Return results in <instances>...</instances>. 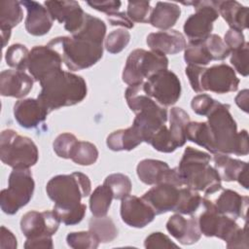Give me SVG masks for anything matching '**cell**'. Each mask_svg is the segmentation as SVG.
Here are the masks:
<instances>
[{"label":"cell","mask_w":249,"mask_h":249,"mask_svg":"<svg viewBox=\"0 0 249 249\" xmlns=\"http://www.w3.org/2000/svg\"><path fill=\"white\" fill-rule=\"evenodd\" d=\"M230 108L229 104L216 100L206 116L215 154L246 156L249 153L247 130L237 131L236 122L231 116Z\"/></svg>","instance_id":"cell-1"},{"label":"cell","mask_w":249,"mask_h":249,"mask_svg":"<svg viewBox=\"0 0 249 249\" xmlns=\"http://www.w3.org/2000/svg\"><path fill=\"white\" fill-rule=\"evenodd\" d=\"M37 99L52 112L61 107L82 102L88 94V87L82 76L58 70L49 74L41 82Z\"/></svg>","instance_id":"cell-2"},{"label":"cell","mask_w":249,"mask_h":249,"mask_svg":"<svg viewBox=\"0 0 249 249\" xmlns=\"http://www.w3.org/2000/svg\"><path fill=\"white\" fill-rule=\"evenodd\" d=\"M208 153L187 147L177 166L184 186L197 192H203L206 196L215 195L222 190L221 179L213 166Z\"/></svg>","instance_id":"cell-3"},{"label":"cell","mask_w":249,"mask_h":249,"mask_svg":"<svg viewBox=\"0 0 249 249\" xmlns=\"http://www.w3.org/2000/svg\"><path fill=\"white\" fill-rule=\"evenodd\" d=\"M201 212L197 222L201 234L212 237L216 236L227 243V248H247L248 235L247 225L240 228L234 219L219 214L210 198L202 197Z\"/></svg>","instance_id":"cell-4"},{"label":"cell","mask_w":249,"mask_h":249,"mask_svg":"<svg viewBox=\"0 0 249 249\" xmlns=\"http://www.w3.org/2000/svg\"><path fill=\"white\" fill-rule=\"evenodd\" d=\"M48 46L60 53L70 71L87 69L98 62L103 55V44L72 35L53 38Z\"/></svg>","instance_id":"cell-5"},{"label":"cell","mask_w":249,"mask_h":249,"mask_svg":"<svg viewBox=\"0 0 249 249\" xmlns=\"http://www.w3.org/2000/svg\"><path fill=\"white\" fill-rule=\"evenodd\" d=\"M46 192L54 202V207L75 208L82 204V198L90 195L91 183L89 176L82 172L59 174L50 179Z\"/></svg>","instance_id":"cell-6"},{"label":"cell","mask_w":249,"mask_h":249,"mask_svg":"<svg viewBox=\"0 0 249 249\" xmlns=\"http://www.w3.org/2000/svg\"><path fill=\"white\" fill-rule=\"evenodd\" d=\"M0 159L13 168H30L37 163L39 151L31 138L5 129L0 137Z\"/></svg>","instance_id":"cell-7"},{"label":"cell","mask_w":249,"mask_h":249,"mask_svg":"<svg viewBox=\"0 0 249 249\" xmlns=\"http://www.w3.org/2000/svg\"><path fill=\"white\" fill-rule=\"evenodd\" d=\"M168 67L166 55L154 51L136 49L126 58L123 70V81L128 86L144 83L152 75Z\"/></svg>","instance_id":"cell-8"},{"label":"cell","mask_w":249,"mask_h":249,"mask_svg":"<svg viewBox=\"0 0 249 249\" xmlns=\"http://www.w3.org/2000/svg\"><path fill=\"white\" fill-rule=\"evenodd\" d=\"M35 183L29 168H13L8 180V188L0 193V206L8 215L16 214L33 196Z\"/></svg>","instance_id":"cell-9"},{"label":"cell","mask_w":249,"mask_h":249,"mask_svg":"<svg viewBox=\"0 0 249 249\" xmlns=\"http://www.w3.org/2000/svg\"><path fill=\"white\" fill-rule=\"evenodd\" d=\"M184 5L194 6L196 12L185 21L183 29L189 42H201L213 30V22L219 18L217 1L182 2Z\"/></svg>","instance_id":"cell-10"},{"label":"cell","mask_w":249,"mask_h":249,"mask_svg":"<svg viewBox=\"0 0 249 249\" xmlns=\"http://www.w3.org/2000/svg\"><path fill=\"white\" fill-rule=\"evenodd\" d=\"M143 89L162 107L174 105L181 96V83L177 75L168 70H161L152 75L143 83Z\"/></svg>","instance_id":"cell-11"},{"label":"cell","mask_w":249,"mask_h":249,"mask_svg":"<svg viewBox=\"0 0 249 249\" xmlns=\"http://www.w3.org/2000/svg\"><path fill=\"white\" fill-rule=\"evenodd\" d=\"M239 79L234 70L228 64H215L203 68L200 77V92L212 91L223 94L235 91L238 89Z\"/></svg>","instance_id":"cell-12"},{"label":"cell","mask_w":249,"mask_h":249,"mask_svg":"<svg viewBox=\"0 0 249 249\" xmlns=\"http://www.w3.org/2000/svg\"><path fill=\"white\" fill-rule=\"evenodd\" d=\"M136 173L139 180L146 185L171 183L178 187L184 186L177 167L170 168L162 160L153 159L142 160L137 164Z\"/></svg>","instance_id":"cell-13"},{"label":"cell","mask_w":249,"mask_h":249,"mask_svg":"<svg viewBox=\"0 0 249 249\" xmlns=\"http://www.w3.org/2000/svg\"><path fill=\"white\" fill-rule=\"evenodd\" d=\"M62 57L50 46H35L28 57L27 69L34 81L41 82L49 74L61 70Z\"/></svg>","instance_id":"cell-14"},{"label":"cell","mask_w":249,"mask_h":249,"mask_svg":"<svg viewBox=\"0 0 249 249\" xmlns=\"http://www.w3.org/2000/svg\"><path fill=\"white\" fill-rule=\"evenodd\" d=\"M44 5L53 19L64 23V28L71 35L78 33L83 27L87 13L77 1H46Z\"/></svg>","instance_id":"cell-15"},{"label":"cell","mask_w":249,"mask_h":249,"mask_svg":"<svg viewBox=\"0 0 249 249\" xmlns=\"http://www.w3.org/2000/svg\"><path fill=\"white\" fill-rule=\"evenodd\" d=\"M60 221L53 211L26 212L20 220V230L26 238L40 235H53L58 230Z\"/></svg>","instance_id":"cell-16"},{"label":"cell","mask_w":249,"mask_h":249,"mask_svg":"<svg viewBox=\"0 0 249 249\" xmlns=\"http://www.w3.org/2000/svg\"><path fill=\"white\" fill-rule=\"evenodd\" d=\"M120 213L124 223L137 229L146 227L156 216L154 209L143 197L130 195L122 199Z\"/></svg>","instance_id":"cell-17"},{"label":"cell","mask_w":249,"mask_h":249,"mask_svg":"<svg viewBox=\"0 0 249 249\" xmlns=\"http://www.w3.org/2000/svg\"><path fill=\"white\" fill-rule=\"evenodd\" d=\"M180 188L171 183H160L154 185L142 197L154 209L156 215L174 212L179 199Z\"/></svg>","instance_id":"cell-18"},{"label":"cell","mask_w":249,"mask_h":249,"mask_svg":"<svg viewBox=\"0 0 249 249\" xmlns=\"http://www.w3.org/2000/svg\"><path fill=\"white\" fill-rule=\"evenodd\" d=\"M214 168L221 180L226 182L237 181L244 189H248V164L229 155L214 154Z\"/></svg>","instance_id":"cell-19"},{"label":"cell","mask_w":249,"mask_h":249,"mask_svg":"<svg viewBox=\"0 0 249 249\" xmlns=\"http://www.w3.org/2000/svg\"><path fill=\"white\" fill-rule=\"evenodd\" d=\"M33 83V78L22 70H3L0 74L1 95L22 98L30 92Z\"/></svg>","instance_id":"cell-20"},{"label":"cell","mask_w":249,"mask_h":249,"mask_svg":"<svg viewBox=\"0 0 249 249\" xmlns=\"http://www.w3.org/2000/svg\"><path fill=\"white\" fill-rule=\"evenodd\" d=\"M49 110L36 98L17 101L14 105V116L18 124L24 128H34L46 121Z\"/></svg>","instance_id":"cell-21"},{"label":"cell","mask_w":249,"mask_h":249,"mask_svg":"<svg viewBox=\"0 0 249 249\" xmlns=\"http://www.w3.org/2000/svg\"><path fill=\"white\" fill-rule=\"evenodd\" d=\"M168 232L183 245H191L197 242L201 237L197 217L191 215L185 218L182 214L176 213L172 215L166 222Z\"/></svg>","instance_id":"cell-22"},{"label":"cell","mask_w":249,"mask_h":249,"mask_svg":"<svg viewBox=\"0 0 249 249\" xmlns=\"http://www.w3.org/2000/svg\"><path fill=\"white\" fill-rule=\"evenodd\" d=\"M212 203L219 214L234 220L238 218L246 220L248 208V196H241L233 190L222 189L218 192V196L212 200Z\"/></svg>","instance_id":"cell-23"},{"label":"cell","mask_w":249,"mask_h":249,"mask_svg":"<svg viewBox=\"0 0 249 249\" xmlns=\"http://www.w3.org/2000/svg\"><path fill=\"white\" fill-rule=\"evenodd\" d=\"M20 4L26 9L27 16L25 18V29L33 36H43L47 34L53 23L48 9L36 1L24 0Z\"/></svg>","instance_id":"cell-24"},{"label":"cell","mask_w":249,"mask_h":249,"mask_svg":"<svg viewBox=\"0 0 249 249\" xmlns=\"http://www.w3.org/2000/svg\"><path fill=\"white\" fill-rule=\"evenodd\" d=\"M146 43L151 51L162 54H176L186 48V39L184 35L177 30H162L150 33L147 36Z\"/></svg>","instance_id":"cell-25"},{"label":"cell","mask_w":249,"mask_h":249,"mask_svg":"<svg viewBox=\"0 0 249 249\" xmlns=\"http://www.w3.org/2000/svg\"><path fill=\"white\" fill-rule=\"evenodd\" d=\"M219 16L231 29L242 31L248 27V8L234 0L217 1Z\"/></svg>","instance_id":"cell-26"},{"label":"cell","mask_w":249,"mask_h":249,"mask_svg":"<svg viewBox=\"0 0 249 249\" xmlns=\"http://www.w3.org/2000/svg\"><path fill=\"white\" fill-rule=\"evenodd\" d=\"M181 16L180 7L171 2H158L150 13L149 23L159 29L169 30Z\"/></svg>","instance_id":"cell-27"},{"label":"cell","mask_w":249,"mask_h":249,"mask_svg":"<svg viewBox=\"0 0 249 249\" xmlns=\"http://www.w3.org/2000/svg\"><path fill=\"white\" fill-rule=\"evenodd\" d=\"M143 142L140 133L131 125L127 128L118 129L107 136V147L115 152L130 151Z\"/></svg>","instance_id":"cell-28"},{"label":"cell","mask_w":249,"mask_h":249,"mask_svg":"<svg viewBox=\"0 0 249 249\" xmlns=\"http://www.w3.org/2000/svg\"><path fill=\"white\" fill-rule=\"evenodd\" d=\"M190 116L180 107H173L169 111V133L177 148L185 145L186 127L190 123Z\"/></svg>","instance_id":"cell-29"},{"label":"cell","mask_w":249,"mask_h":249,"mask_svg":"<svg viewBox=\"0 0 249 249\" xmlns=\"http://www.w3.org/2000/svg\"><path fill=\"white\" fill-rule=\"evenodd\" d=\"M89 231L99 241V243H108L118 236V229L114 221L107 216L92 217L89 221Z\"/></svg>","instance_id":"cell-30"},{"label":"cell","mask_w":249,"mask_h":249,"mask_svg":"<svg viewBox=\"0 0 249 249\" xmlns=\"http://www.w3.org/2000/svg\"><path fill=\"white\" fill-rule=\"evenodd\" d=\"M186 138L215 154L213 140L206 122H190L186 127Z\"/></svg>","instance_id":"cell-31"},{"label":"cell","mask_w":249,"mask_h":249,"mask_svg":"<svg viewBox=\"0 0 249 249\" xmlns=\"http://www.w3.org/2000/svg\"><path fill=\"white\" fill-rule=\"evenodd\" d=\"M113 193L106 185L97 186L89 196V209L94 217L106 216L113 200Z\"/></svg>","instance_id":"cell-32"},{"label":"cell","mask_w":249,"mask_h":249,"mask_svg":"<svg viewBox=\"0 0 249 249\" xmlns=\"http://www.w3.org/2000/svg\"><path fill=\"white\" fill-rule=\"evenodd\" d=\"M202 196L196 190L183 186L179 190V199L175 211L182 215H194L201 207Z\"/></svg>","instance_id":"cell-33"},{"label":"cell","mask_w":249,"mask_h":249,"mask_svg":"<svg viewBox=\"0 0 249 249\" xmlns=\"http://www.w3.org/2000/svg\"><path fill=\"white\" fill-rule=\"evenodd\" d=\"M23 18L21 4L18 1H3L0 3V29L12 30Z\"/></svg>","instance_id":"cell-34"},{"label":"cell","mask_w":249,"mask_h":249,"mask_svg":"<svg viewBox=\"0 0 249 249\" xmlns=\"http://www.w3.org/2000/svg\"><path fill=\"white\" fill-rule=\"evenodd\" d=\"M98 155V150L94 144L88 141L78 140L70 159L79 165L88 166L93 164L97 160Z\"/></svg>","instance_id":"cell-35"},{"label":"cell","mask_w":249,"mask_h":249,"mask_svg":"<svg viewBox=\"0 0 249 249\" xmlns=\"http://www.w3.org/2000/svg\"><path fill=\"white\" fill-rule=\"evenodd\" d=\"M184 59L188 65H197L203 67L212 60L203 41L189 42L185 48Z\"/></svg>","instance_id":"cell-36"},{"label":"cell","mask_w":249,"mask_h":249,"mask_svg":"<svg viewBox=\"0 0 249 249\" xmlns=\"http://www.w3.org/2000/svg\"><path fill=\"white\" fill-rule=\"evenodd\" d=\"M103 184L109 187L113 193L114 198L119 200L129 196L132 187L129 177L123 173H113L108 175Z\"/></svg>","instance_id":"cell-37"},{"label":"cell","mask_w":249,"mask_h":249,"mask_svg":"<svg viewBox=\"0 0 249 249\" xmlns=\"http://www.w3.org/2000/svg\"><path fill=\"white\" fill-rule=\"evenodd\" d=\"M28 49L22 44H13L11 45L6 53L5 59L7 64L17 70L24 71L27 68L28 57H29Z\"/></svg>","instance_id":"cell-38"},{"label":"cell","mask_w":249,"mask_h":249,"mask_svg":"<svg viewBox=\"0 0 249 249\" xmlns=\"http://www.w3.org/2000/svg\"><path fill=\"white\" fill-rule=\"evenodd\" d=\"M130 41V33L124 28H119L110 32L105 39V49L110 53H119L126 48Z\"/></svg>","instance_id":"cell-39"},{"label":"cell","mask_w":249,"mask_h":249,"mask_svg":"<svg viewBox=\"0 0 249 249\" xmlns=\"http://www.w3.org/2000/svg\"><path fill=\"white\" fill-rule=\"evenodd\" d=\"M66 242L73 249H96L99 246V241L89 231L69 232Z\"/></svg>","instance_id":"cell-40"},{"label":"cell","mask_w":249,"mask_h":249,"mask_svg":"<svg viewBox=\"0 0 249 249\" xmlns=\"http://www.w3.org/2000/svg\"><path fill=\"white\" fill-rule=\"evenodd\" d=\"M149 144L152 145L155 150L161 153H172L177 149L171 138L169 129L165 124L161 125L153 134L149 141Z\"/></svg>","instance_id":"cell-41"},{"label":"cell","mask_w":249,"mask_h":249,"mask_svg":"<svg viewBox=\"0 0 249 249\" xmlns=\"http://www.w3.org/2000/svg\"><path fill=\"white\" fill-rule=\"evenodd\" d=\"M53 213L56 215L60 223L64 224L65 226H73L79 224L85 217L87 211V205L82 203L78 207L75 208H53Z\"/></svg>","instance_id":"cell-42"},{"label":"cell","mask_w":249,"mask_h":249,"mask_svg":"<svg viewBox=\"0 0 249 249\" xmlns=\"http://www.w3.org/2000/svg\"><path fill=\"white\" fill-rule=\"evenodd\" d=\"M203 43L212 58V60H224L231 54L230 49L227 47L223 39L217 34H210Z\"/></svg>","instance_id":"cell-43"},{"label":"cell","mask_w":249,"mask_h":249,"mask_svg":"<svg viewBox=\"0 0 249 249\" xmlns=\"http://www.w3.org/2000/svg\"><path fill=\"white\" fill-rule=\"evenodd\" d=\"M78 142L77 137L70 133L64 132L59 134L53 143V148L54 153L62 159H70L74 147Z\"/></svg>","instance_id":"cell-44"},{"label":"cell","mask_w":249,"mask_h":249,"mask_svg":"<svg viewBox=\"0 0 249 249\" xmlns=\"http://www.w3.org/2000/svg\"><path fill=\"white\" fill-rule=\"evenodd\" d=\"M150 11L149 1H129L127 3L126 15L133 22H149Z\"/></svg>","instance_id":"cell-45"},{"label":"cell","mask_w":249,"mask_h":249,"mask_svg":"<svg viewBox=\"0 0 249 249\" xmlns=\"http://www.w3.org/2000/svg\"><path fill=\"white\" fill-rule=\"evenodd\" d=\"M248 53L249 44L246 42L243 47L231 52V63L233 65V70H236L243 77H247L248 70Z\"/></svg>","instance_id":"cell-46"},{"label":"cell","mask_w":249,"mask_h":249,"mask_svg":"<svg viewBox=\"0 0 249 249\" xmlns=\"http://www.w3.org/2000/svg\"><path fill=\"white\" fill-rule=\"evenodd\" d=\"M144 247L151 248H178L179 246L174 243L167 235L162 232H152L145 238Z\"/></svg>","instance_id":"cell-47"},{"label":"cell","mask_w":249,"mask_h":249,"mask_svg":"<svg viewBox=\"0 0 249 249\" xmlns=\"http://www.w3.org/2000/svg\"><path fill=\"white\" fill-rule=\"evenodd\" d=\"M215 99L206 93H200L193 97L191 101V107L193 111L199 116H207L212 109Z\"/></svg>","instance_id":"cell-48"},{"label":"cell","mask_w":249,"mask_h":249,"mask_svg":"<svg viewBox=\"0 0 249 249\" xmlns=\"http://www.w3.org/2000/svg\"><path fill=\"white\" fill-rule=\"evenodd\" d=\"M223 41L225 42V44L227 45L231 52L243 47L244 44L246 43L243 32L231 28H230L226 32Z\"/></svg>","instance_id":"cell-49"},{"label":"cell","mask_w":249,"mask_h":249,"mask_svg":"<svg viewBox=\"0 0 249 249\" xmlns=\"http://www.w3.org/2000/svg\"><path fill=\"white\" fill-rule=\"evenodd\" d=\"M25 249H53V237L52 235H40L35 237L26 238L24 242Z\"/></svg>","instance_id":"cell-50"},{"label":"cell","mask_w":249,"mask_h":249,"mask_svg":"<svg viewBox=\"0 0 249 249\" xmlns=\"http://www.w3.org/2000/svg\"><path fill=\"white\" fill-rule=\"evenodd\" d=\"M87 4L92 9L105 13L106 15L118 12L121 8L122 2L119 0H106V1H88Z\"/></svg>","instance_id":"cell-51"},{"label":"cell","mask_w":249,"mask_h":249,"mask_svg":"<svg viewBox=\"0 0 249 249\" xmlns=\"http://www.w3.org/2000/svg\"><path fill=\"white\" fill-rule=\"evenodd\" d=\"M203 68V66L197 65H187L185 68V73L189 79L191 88L198 93H200V77Z\"/></svg>","instance_id":"cell-52"},{"label":"cell","mask_w":249,"mask_h":249,"mask_svg":"<svg viewBox=\"0 0 249 249\" xmlns=\"http://www.w3.org/2000/svg\"><path fill=\"white\" fill-rule=\"evenodd\" d=\"M109 23L113 26H122L124 29H131L134 26V22L127 17L125 12H115L107 15Z\"/></svg>","instance_id":"cell-53"},{"label":"cell","mask_w":249,"mask_h":249,"mask_svg":"<svg viewBox=\"0 0 249 249\" xmlns=\"http://www.w3.org/2000/svg\"><path fill=\"white\" fill-rule=\"evenodd\" d=\"M0 247L2 249H16L18 247L17 237L9 229L4 226L1 227Z\"/></svg>","instance_id":"cell-54"},{"label":"cell","mask_w":249,"mask_h":249,"mask_svg":"<svg viewBox=\"0 0 249 249\" xmlns=\"http://www.w3.org/2000/svg\"><path fill=\"white\" fill-rule=\"evenodd\" d=\"M248 97H249V90L243 89L238 92L235 96V103L236 105L245 113L248 112Z\"/></svg>","instance_id":"cell-55"},{"label":"cell","mask_w":249,"mask_h":249,"mask_svg":"<svg viewBox=\"0 0 249 249\" xmlns=\"http://www.w3.org/2000/svg\"><path fill=\"white\" fill-rule=\"evenodd\" d=\"M1 36H2V46L3 48H5L10 40L11 30H1Z\"/></svg>","instance_id":"cell-56"}]
</instances>
